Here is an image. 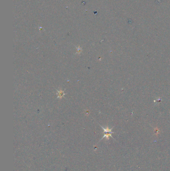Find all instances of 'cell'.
<instances>
[{
	"label": "cell",
	"instance_id": "obj_1",
	"mask_svg": "<svg viewBox=\"0 0 170 171\" xmlns=\"http://www.w3.org/2000/svg\"><path fill=\"white\" fill-rule=\"evenodd\" d=\"M100 126L102 128V129L103 130V132L104 133V135L103 137H102V138L101 139V140H102L104 138H106L107 140H108L109 139L110 137L112 138L113 139H114V138L112 136V135H111L112 134L114 133V132H112V130L113 128L110 129V128H109L108 127H107L106 128H105L103 127H102V126H101V125H100Z\"/></svg>",
	"mask_w": 170,
	"mask_h": 171
},
{
	"label": "cell",
	"instance_id": "obj_2",
	"mask_svg": "<svg viewBox=\"0 0 170 171\" xmlns=\"http://www.w3.org/2000/svg\"><path fill=\"white\" fill-rule=\"evenodd\" d=\"M57 98L58 99H62L64 95H65V94H64V91H62L61 89L60 90H57Z\"/></svg>",
	"mask_w": 170,
	"mask_h": 171
}]
</instances>
